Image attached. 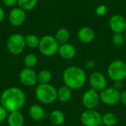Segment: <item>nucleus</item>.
<instances>
[{
    "instance_id": "1",
    "label": "nucleus",
    "mask_w": 126,
    "mask_h": 126,
    "mask_svg": "<svg viewBox=\"0 0 126 126\" xmlns=\"http://www.w3.org/2000/svg\"><path fill=\"white\" fill-rule=\"evenodd\" d=\"M0 103L8 112L20 111L26 103V95L21 89L10 87L1 93Z\"/></svg>"
},
{
    "instance_id": "2",
    "label": "nucleus",
    "mask_w": 126,
    "mask_h": 126,
    "mask_svg": "<svg viewBox=\"0 0 126 126\" xmlns=\"http://www.w3.org/2000/svg\"><path fill=\"white\" fill-rule=\"evenodd\" d=\"M62 79L65 86L72 90H77L84 86L87 80V76L82 68L77 66H70L63 70Z\"/></svg>"
},
{
    "instance_id": "3",
    "label": "nucleus",
    "mask_w": 126,
    "mask_h": 126,
    "mask_svg": "<svg viewBox=\"0 0 126 126\" xmlns=\"http://www.w3.org/2000/svg\"><path fill=\"white\" fill-rule=\"evenodd\" d=\"M35 94L37 100L44 104H51L57 100V89L49 83H39Z\"/></svg>"
},
{
    "instance_id": "4",
    "label": "nucleus",
    "mask_w": 126,
    "mask_h": 126,
    "mask_svg": "<svg viewBox=\"0 0 126 126\" xmlns=\"http://www.w3.org/2000/svg\"><path fill=\"white\" fill-rule=\"evenodd\" d=\"M60 44L55 38L50 35H45L40 38L38 49L40 52L47 57L55 55L58 52Z\"/></svg>"
},
{
    "instance_id": "5",
    "label": "nucleus",
    "mask_w": 126,
    "mask_h": 126,
    "mask_svg": "<svg viewBox=\"0 0 126 126\" xmlns=\"http://www.w3.org/2000/svg\"><path fill=\"white\" fill-rule=\"evenodd\" d=\"M107 73L112 81L121 80L126 78V61L122 60H114L108 66Z\"/></svg>"
},
{
    "instance_id": "6",
    "label": "nucleus",
    "mask_w": 126,
    "mask_h": 126,
    "mask_svg": "<svg viewBox=\"0 0 126 126\" xmlns=\"http://www.w3.org/2000/svg\"><path fill=\"white\" fill-rule=\"evenodd\" d=\"M7 49L10 53L14 55H20L26 47L25 38L20 33H14L7 40Z\"/></svg>"
},
{
    "instance_id": "7",
    "label": "nucleus",
    "mask_w": 126,
    "mask_h": 126,
    "mask_svg": "<svg viewBox=\"0 0 126 126\" xmlns=\"http://www.w3.org/2000/svg\"><path fill=\"white\" fill-rule=\"evenodd\" d=\"M100 101L106 106H114L120 101V91L111 87H106L100 93Z\"/></svg>"
},
{
    "instance_id": "8",
    "label": "nucleus",
    "mask_w": 126,
    "mask_h": 126,
    "mask_svg": "<svg viewBox=\"0 0 126 126\" xmlns=\"http://www.w3.org/2000/svg\"><path fill=\"white\" fill-rule=\"evenodd\" d=\"M81 123L84 126H101L102 114L95 109H86L80 116Z\"/></svg>"
},
{
    "instance_id": "9",
    "label": "nucleus",
    "mask_w": 126,
    "mask_h": 126,
    "mask_svg": "<svg viewBox=\"0 0 126 126\" xmlns=\"http://www.w3.org/2000/svg\"><path fill=\"white\" fill-rule=\"evenodd\" d=\"M100 101V94L91 88L86 90L82 96V104L86 109H95Z\"/></svg>"
},
{
    "instance_id": "10",
    "label": "nucleus",
    "mask_w": 126,
    "mask_h": 126,
    "mask_svg": "<svg viewBox=\"0 0 126 126\" xmlns=\"http://www.w3.org/2000/svg\"><path fill=\"white\" fill-rule=\"evenodd\" d=\"M89 83L91 89L100 92L107 87V79L100 72H93L89 77Z\"/></svg>"
},
{
    "instance_id": "11",
    "label": "nucleus",
    "mask_w": 126,
    "mask_h": 126,
    "mask_svg": "<svg viewBox=\"0 0 126 126\" xmlns=\"http://www.w3.org/2000/svg\"><path fill=\"white\" fill-rule=\"evenodd\" d=\"M19 80L24 86L32 87L38 83V75L32 69L24 68L19 73Z\"/></svg>"
},
{
    "instance_id": "12",
    "label": "nucleus",
    "mask_w": 126,
    "mask_h": 126,
    "mask_svg": "<svg viewBox=\"0 0 126 126\" xmlns=\"http://www.w3.org/2000/svg\"><path fill=\"white\" fill-rule=\"evenodd\" d=\"M109 26L114 33H123L126 30V18L120 14L113 15L109 18Z\"/></svg>"
},
{
    "instance_id": "13",
    "label": "nucleus",
    "mask_w": 126,
    "mask_h": 126,
    "mask_svg": "<svg viewBox=\"0 0 126 126\" xmlns=\"http://www.w3.org/2000/svg\"><path fill=\"white\" fill-rule=\"evenodd\" d=\"M26 19V12L23 9L18 7H14L11 10L8 15V20L10 23L15 27L21 26L24 24Z\"/></svg>"
},
{
    "instance_id": "14",
    "label": "nucleus",
    "mask_w": 126,
    "mask_h": 126,
    "mask_svg": "<svg viewBox=\"0 0 126 126\" xmlns=\"http://www.w3.org/2000/svg\"><path fill=\"white\" fill-rule=\"evenodd\" d=\"M77 37L81 43L89 44L94 40L95 32L92 27L85 26L79 29L77 33Z\"/></svg>"
},
{
    "instance_id": "15",
    "label": "nucleus",
    "mask_w": 126,
    "mask_h": 126,
    "mask_svg": "<svg viewBox=\"0 0 126 126\" xmlns=\"http://www.w3.org/2000/svg\"><path fill=\"white\" fill-rule=\"evenodd\" d=\"M58 53L61 58L64 60H71L75 57L77 50L73 44L68 42L59 46Z\"/></svg>"
},
{
    "instance_id": "16",
    "label": "nucleus",
    "mask_w": 126,
    "mask_h": 126,
    "mask_svg": "<svg viewBox=\"0 0 126 126\" xmlns=\"http://www.w3.org/2000/svg\"><path fill=\"white\" fill-rule=\"evenodd\" d=\"M7 122L8 126H23L24 123V116L20 111L9 112Z\"/></svg>"
},
{
    "instance_id": "17",
    "label": "nucleus",
    "mask_w": 126,
    "mask_h": 126,
    "mask_svg": "<svg viewBox=\"0 0 126 126\" xmlns=\"http://www.w3.org/2000/svg\"><path fill=\"white\" fill-rule=\"evenodd\" d=\"M31 119L35 121H41L45 117V111L44 108L38 104L32 105L28 111Z\"/></svg>"
},
{
    "instance_id": "18",
    "label": "nucleus",
    "mask_w": 126,
    "mask_h": 126,
    "mask_svg": "<svg viewBox=\"0 0 126 126\" xmlns=\"http://www.w3.org/2000/svg\"><path fill=\"white\" fill-rule=\"evenodd\" d=\"M72 98V89L63 85L57 89V100L61 103H67Z\"/></svg>"
},
{
    "instance_id": "19",
    "label": "nucleus",
    "mask_w": 126,
    "mask_h": 126,
    "mask_svg": "<svg viewBox=\"0 0 126 126\" xmlns=\"http://www.w3.org/2000/svg\"><path fill=\"white\" fill-rule=\"evenodd\" d=\"M65 114L60 110H54L49 114V121L53 126H62L65 123Z\"/></svg>"
},
{
    "instance_id": "20",
    "label": "nucleus",
    "mask_w": 126,
    "mask_h": 126,
    "mask_svg": "<svg viewBox=\"0 0 126 126\" xmlns=\"http://www.w3.org/2000/svg\"><path fill=\"white\" fill-rule=\"evenodd\" d=\"M54 37L55 38L58 43L61 45L69 42L70 39V32L66 28H61L57 30Z\"/></svg>"
},
{
    "instance_id": "21",
    "label": "nucleus",
    "mask_w": 126,
    "mask_h": 126,
    "mask_svg": "<svg viewBox=\"0 0 126 126\" xmlns=\"http://www.w3.org/2000/svg\"><path fill=\"white\" fill-rule=\"evenodd\" d=\"M118 121L117 116L113 112H106L102 115V123L106 126H114Z\"/></svg>"
},
{
    "instance_id": "22",
    "label": "nucleus",
    "mask_w": 126,
    "mask_h": 126,
    "mask_svg": "<svg viewBox=\"0 0 126 126\" xmlns=\"http://www.w3.org/2000/svg\"><path fill=\"white\" fill-rule=\"evenodd\" d=\"M38 4V0H18V6L25 11L33 10Z\"/></svg>"
},
{
    "instance_id": "23",
    "label": "nucleus",
    "mask_w": 126,
    "mask_h": 126,
    "mask_svg": "<svg viewBox=\"0 0 126 126\" xmlns=\"http://www.w3.org/2000/svg\"><path fill=\"white\" fill-rule=\"evenodd\" d=\"M38 82L39 83H49L52 78V75L47 69H42L38 74Z\"/></svg>"
},
{
    "instance_id": "24",
    "label": "nucleus",
    "mask_w": 126,
    "mask_h": 126,
    "mask_svg": "<svg viewBox=\"0 0 126 126\" xmlns=\"http://www.w3.org/2000/svg\"><path fill=\"white\" fill-rule=\"evenodd\" d=\"M25 44L30 48H36L38 47L40 38L35 34H29L25 37Z\"/></svg>"
},
{
    "instance_id": "25",
    "label": "nucleus",
    "mask_w": 126,
    "mask_h": 126,
    "mask_svg": "<svg viewBox=\"0 0 126 126\" xmlns=\"http://www.w3.org/2000/svg\"><path fill=\"white\" fill-rule=\"evenodd\" d=\"M38 63V58L35 54L30 53L27 54L24 59V65L25 68L32 69Z\"/></svg>"
},
{
    "instance_id": "26",
    "label": "nucleus",
    "mask_w": 126,
    "mask_h": 126,
    "mask_svg": "<svg viewBox=\"0 0 126 126\" xmlns=\"http://www.w3.org/2000/svg\"><path fill=\"white\" fill-rule=\"evenodd\" d=\"M112 43L116 47H122L126 43V38L124 35V32L120 33H114L111 38Z\"/></svg>"
},
{
    "instance_id": "27",
    "label": "nucleus",
    "mask_w": 126,
    "mask_h": 126,
    "mask_svg": "<svg viewBox=\"0 0 126 126\" xmlns=\"http://www.w3.org/2000/svg\"><path fill=\"white\" fill-rule=\"evenodd\" d=\"M95 14L98 16H103L107 13V7L105 4H100L95 8Z\"/></svg>"
},
{
    "instance_id": "28",
    "label": "nucleus",
    "mask_w": 126,
    "mask_h": 126,
    "mask_svg": "<svg viewBox=\"0 0 126 126\" xmlns=\"http://www.w3.org/2000/svg\"><path fill=\"white\" fill-rule=\"evenodd\" d=\"M7 111L0 104V123H3L7 117Z\"/></svg>"
},
{
    "instance_id": "29",
    "label": "nucleus",
    "mask_w": 126,
    "mask_h": 126,
    "mask_svg": "<svg viewBox=\"0 0 126 126\" xmlns=\"http://www.w3.org/2000/svg\"><path fill=\"white\" fill-rule=\"evenodd\" d=\"M17 1H18V0H2L3 4L5 6L10 7H14L15 5H16Z\"/></svg>"
},
{
    "instance_id": "30",
    "label": "nucleus",
    "mask_w": 126,
    "mask_h": 126,
    "mask_svg": "<svg viewBox=\"0 0 126 126\" xmlns=\"http://www.w3.org/2000/svg\"><path fill=\"white\" fill-rule=\"evenodd\" d=\"M94 65H95V63H94V61L93 60H88V61H86V63H85V66H86V68L88 69H93L94 66Z\"/></svg>"
},
{
    "instance_id": "31",
    "label": "nucleus",
    "mask_w": 126,
    "mask_h": 126,
    "mask_svg": "<svg viewBox=\"0 0 126 126\" xmlns=\"http://www.w3.org/2000/svg\"><path fill=\"white\" fill-rule=\"evenodd\" d=\"M120 102L121 103L126 106V90H124L120 94Z\"/></svg>"
},
{
    "instance_id": "32",
    "label": "nucleus",
    "mask_w": 126,
    "mask_h": 126,
    "mask_svg": "<svg viewBox=\"0 0 126 126\" xmlns=\"http://www.w3.org/2000/svg\"><path fill=\"white\" fill-rule=\"evenodd\" d=\"M113 82H114L113 87L120 91V89L123 87V81H121V80H116V81H113Z\"/></svg>"
},
{
    "instance_id": "33",
    "label": "nucleus",
    "mask_w": 126,
    "mask_h": 126,
    "mask_svg": "<svg viewBox=\"0 0 126 126\" xmlns=\"http://www.w3.org/2000/svg\"><path fill=\"white\" fill-rule=\"evenodd\" d=\"M4 11L1 7H0V23L4 20Z\"/></svg>"
},
{
    "instance_id": "34",
    "label": "nucleus",
    "mask_w": 126,
    "mask_h": 126,
    "mask_svg": "<svg viewBox=\"0 0 126 126\" xmlns=\"http://www.w3.org/2000/svg\"><path fill=\"white\" fill-rule=\"evenodd\" d=\"M124 35H125V38H126V30L124 32Z\"/></svg>"
},
{
    "instance_id": "35",
    "label": "nucleus",
    "mask_w": 126,
    "mask_h": 126,
    "mask_svg": "<svg viewBox=\"0 0 126 126\" xmlns=\"http://www.w3.org/2000/svg\"></svg>"
},
{
    "instance_id": "36",
    "label": "nucleus",
    "mask_w": 126,
    "mask_h": 126,
    "mask_svg": "<svg viewBox=\"0 0 126 126\" xmlns=\"http://www.w3.org/2000/svg\"></svg>"
}]
</instances>
